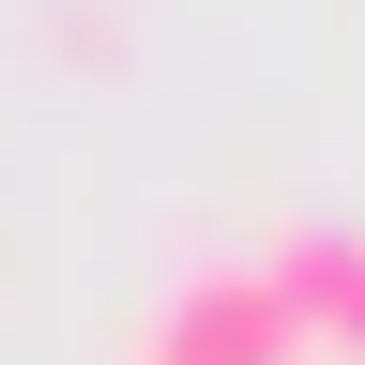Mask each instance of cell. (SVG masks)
<instances>
[{"instance_id": "cell-1", "label": "cell", "mask_w": 365, "mask_h": 365, "mask_svg": "<svg viewBox=\"0 0 365 365\" xmlns=\"http://www.w3.org/2000/svg\"><path fill=\"white\" fill-rule=\"evenodd\" d=\"M137 365H319V350H304L289 289H274V274H259V244H244V259H182L168 289H153V319H137Z\"/></svg>"}, {"instance_id": "cell-2", "label": "cell", "mask_w": 365, "mask_h": 365, "mask_svg": "<svg viewBox=\"0 0 365 365\" xmlns=\"http://www.w3.org/2000/svg\"><path fill=\"white\" fill-rule=\"evenodd\" d=\"M259 274L289 289V319H304L319 365H365V228H274Z\"/></svg>"}, {"instance_id": "cell-3", "label": "cell", "mask_w": 365, "mask_h": 365, "mask_svg": "<svg viewBox=\"0 0 365 365\" xmlns=\"http://www.w3.org/2000/svg\"><path fill=\"white\" fill-rule=\"evenodd\" d=\"M122 365H137V350H122Z\"/></svg>"}]
</instances>
